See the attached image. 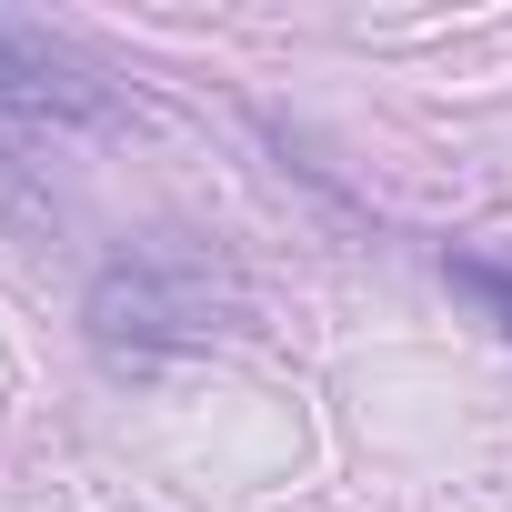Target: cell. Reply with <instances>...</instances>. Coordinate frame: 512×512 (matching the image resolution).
<instances>
[{
	"mask_svg": "<svg viewBox=\"0 0 512 512\" xmlns=\"http://www.w3.org/2000/svg\"><path fill=\"white\" fill-rule=\"evenodd\" d=\"M231 322H241V292L191 262H111L91 282V332L111 352H171V342H211Z\"/></svg>",
	"mask_w": 512,
	"mask_h": 512,
	"instance_id": "1",
	"label": "cell"
},
{
	"mask_svg": "<svg viewBox=\"0 0 512 512\" xmlns=\"http://www.w3.org/2000/svg\"><path fill=\"white\" fill-rule=\"evenodd\" d=\"M0 101H11V111H41V121H111V91H101L71 51H51L31 21H0Z\"/></svg>",
	"mask_w": 512,
	"mask_h": 512,
	"instance_id": "2",
	"label": "cell"
},
{
	"mask_svg": "<svg viewBox=\"0 0 512 512\" xmlns=\"http://www.w3.org/2000/svg\"><path fill=\"white\" fill-rule=\"evenodd\" d=\"M61 221V201H51V181L11 151V141H0V231H51Z\"/></svg>",
	"mask_w": 512,
	"mask_h": 512,
	"instance_id": "3",
	"label": "cell"
},
{
	"mask_svg": "<svg viewBox=\"0 0 512 512\" xmlns=\"http://www.w3.org/2000/svg\"><path fill=\"white\" fill-rule=\"evenodd\" d=\"M442 272H452V292H472V302H482V312L512 332V272H502V262H472V251H452Z\"/></svg>",
	"mask_w": 512,
	"mask_h": 512,
	"instance_id": "4",
	"label": "cell"
}]
</instances>
